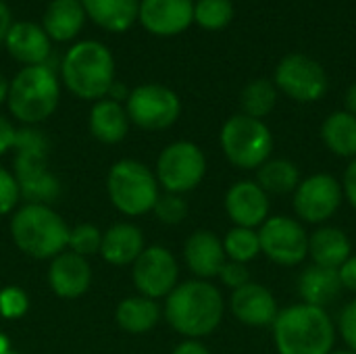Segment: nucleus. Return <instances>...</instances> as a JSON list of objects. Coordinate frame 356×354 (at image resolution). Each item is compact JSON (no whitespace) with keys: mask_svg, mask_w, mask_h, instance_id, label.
Masks as SVG:
<instances>
[{"mask_svg":"<svg viewBox=\"0 0 356 354\" xmlns=\"http://www.w3.org/2000/svg\"><path fill=\"white\" fill-rule=\"evenodd\" d=\"M271 332L277 354H330L338 340V325L327 309L305 303L280 309Z\"/></svg>","mask_w":356,"mask_h":354,"instance_id":"f257e3e1","label":"nucleus"},{"mask_svg":"<svg viewBox=\"0 0 356 354\" xmlns=\"http://www.w3.org/2000/svg\"><path fill=\"white\" fill-rule=\"evenodd\" d=\"M223 313V294L207 280L177 284L165 303V317L169 325L188 340H200L213 334L221 325Z\"/></svg>","mask_w":356,"mask_h":354,"instance_id":"f03ea898","label":"nucleus"},{"mask_svg":"<svg viewBox=\"0 0 356 354\" xmlns=\"http://www.w3.org/2000/svg\"><path fill=\"white\" fill-rule=\"evenodd\" d=\"M60 77L81 100H102L115 83V56L98 40L75 42L60 63Z\"/></svg>","mask_w":356,"mask_h":354,"instance_id":"7ed1b4c3","label":"nucleus"},{"mask_svg":"<svg viewBox=\"0 0 356 354\" xmlns=\"http://www.w3.org/2000/svg\"><path fill=\"white\" fill-rule=\"evenodd\" d=\"M15 179L19 184V194L29 204H46L58 198L60 184L48 171V140L35 127L17 129L15 140Z\"/></svg>","mask_w":356,"mask_h":354,"instance_id":"20e7f679","label":"nucleus"},{"mask_svg":"<svg viewBox=\"0 0 356 354\" xmlns=\"http://www.w3.org/2000/svg\"><path fill=\"white\" fill-rule=\"evenodd\" d=\"M58 100L60 83L48 65L23 67L8 81V111L17 121L25 125L46 121L56 111Z\"/></svg>","mask_w":356,"mask_h":354,"instance_id":"39448f33","label":"nucleus"},{"mask_svg":"<svg viewBox=\"0 0 356 354\" xmlns=\"http://www.w3.org/2000/svg\"><path fill=\"white\" fill-rule=\"evenodd\" d=\"M10 236L27 257L54 259L69 242V227L48 204H25L10 219Z\"/></svg>","mask_w":356,"mask_h":354,"instance_id":"423d86ee","label":"nucleus"},{"mask_svg":"<svg viewBox=\"0 0 356 354\" xmlns=\"http://www.w3.org/2000/svg\"><path fill=\"white\" fill-rule=\"evenodd\" d=\"M219 144L225 159L234 167L242 171H257L271 159L275 138L265 121L240 113L223 123Z\"/></svg>","mask_w":356,"mask_h":354,"instance_id":"0eeeda50","label":"nucleus"},{"mask_svg":"<svg viewBox=\"0 0 356 354\" xmlns=\"http://www.w3.org/2000/svg\"><path fill=\"white\" fill-rule=\"evenodd\" d=\"M106 188L111 202L129 217L152 211L159 200L156 175L146 165L131 159L119 161L111 167Z\"/></svg>","mask_w":356,"mask_h":354,"instance_id":"6e6552de","label":"nucleus"},{"mask_svg":"<svg viewBox=\"0 0 356 354\" xmlns=\"http://www.w3.org/2000/svg\"><path fill=\"white\" fill-rule=\"evenodd\" d=\"M261 255L280 267H298L309 259V232L288 215H271L259 230Z\"/></svg>","mask_w":356,"mask_h":354,"instance_id":"1a4fd4ad","label":"nucleus"},{"mask_svg":"<svg viewBox=\"0 0 356 354\" xmlns=\"http://www.w3.org/2000/svg\"><path fill=\"white\" fill-rule=\"evenodd\" d=\"M344 192L332 173H313L302 177L292 194L294 215L305 225H325L342 207Z\"/></svg>","mask_w":356,"mask_h":354,"instance_id":"9d476101","label":"nucleus"},{"mask_svg":"<svg viewBox=\"0 0 356 354\" xmlns=\"http://www.w3.org/2000/svg\"><path fill=\"white\" fill-rule=\"evenodd\" d=\"M207 175V156L194 142L169 144L156 161V182L171 194H186Z\"/></svg>","mask_w":356,"mask_h":354,"instance_id":"9b49d317","label":"nucleus"},{"mask_svg":"<svg viewBox=\"0 0 356 354\" xmlns=\"http://www.w3.org/2000/svg\"><path fill=\"white\" fill-rule=\"evenodd\" d=\"M127 117L134 125L161 131L171 127L181 115V100L179 96L161 83H142L134 88L125 100Z\"/></svg>","mask_w":356,"mask_h":354,"instance_id":"f8f14e48","label":"nucleus"},{"mask_svg":"<svg viewBox=\"0 0 356 354\" xmlns=\"http://www.w3.org/2000/svg\"><path fill=\"white\" fill-rule=\"evenodd\" d=\"M273 83L296 102H317L327 92V73L315 58L292 52L277 63Z\"/></svg>","mask_w":356,"mask_h":354,"instance_id":"ddd939ff","label":"nucleus"},{"mask_svg":"<svg viewBox=\"0 0 356 354\" xmlns=\"http://www.w3.org/2000/svg\"><path fill=\"white\" fill-rule=\"evenodd\" d=\"M179 280V267L171 250L163 246L144 248L134 263V284L146 298L169 296Z\"/></svg>","mask_w":356,"mask_h":354,"instance_id":"4468645a","label":"nucleus"},{"mask_svg":"<svg viewBox=\"0 0 356 354\" xmlns=\"http://www.w3.org/2000/svg\"><path fill=\"white\" fill-rule=\"evenodd\" d=\"M223 204L236 227L259 230L271 217V196L254 179H240L229 186Z\"/></svg>","mask_w":356,"mask_h":354,"instance_id":"2eb2a0df","label":"nucleus"},{"mask_svg":"<svg viewBox=\"0 0 356 354\" xmlns=\"http://www.w3.org/2000/svg\"><path fill=\"white\" fill-rule=\"evenodd\" d=\"M138 21L142 27L161 38L184 33L194 21L192 0H140Z\"/></svg>","mask_w":356,"mask_h":354,"instance_id":"dca6fc26","label":"nucleus"},{"mask_svg":"<svg viewBox=\"0 0 356 354\" xmlns=\"http://www.w3.org/2000/svg\"><path fill=\"white\" fill-rule=\"evenodd\" d=\"M229 311L242 325L271 328L280 313V305L275 294L267 286L248 282L246 286L232 292Z\"/></svg>","mask_w":356,"mask_h":354,"instance_id":"f3484780","label":"nucleus"},{"mask_svg":"<svg viewBox=\"0 0 356 354\" xmlns=\"http://www.w3.org/2000/svg\"><path fill=\"white\" fill-rule=\"evenodd\" d=\"M4 46L23 67L46 65L50 56V38L44 27L33 21H13L4 38Z\"/></svg>","mask_w":356,"mask_h":354,"instance_id":"a211bd4d","label":"nucleus"},{"mask_svg":"<svg viewBox=\"0 0 356 354\" xmlns=\"http://www.w3.org/2000/svg\"><path fill=\"white\" fill-rule=\"evenodd\" d=\"M184 259L188 269L198 280H213L219 275L227 257L223 250V240L209 230L194 232L184 244Z\"/></svg>","mask_w":356,"mask_h":354,"instance_id":"6ab92c4d","label":"nucleus"},{"mask_svg":"<svg viewBox=\"0 0 356 354\" xmlns=\"http://www.w3.org/2000/svg\"><path fill=\"white\" fill-rule=\"evenodd\" d=\"M48 282L60 298H79L90 288L92 269L83 257L75 252H60L52 259Z\"/></svg>","mask_w":356,"mask_h":354,"instance_id":"aec40b11","label":"nucleus"},{"mask_svg":"<svg viewBox=\"0 0 356 354\" xmlns=\"http://www.w3.org/2000/svg\"><path fill=\"white\" fill-rule=\"evenodd\" d=\"M350 255L353 242L344 230L325 223L309 234V259L313 265L338 271Z\"/></svg>","mask_w":356,"mask_h":354,"instance_id":"412c9836","label":"nucleus"},{"mask_svg":"<svg viewBox=\"0 0 356 354\" xmlns=\"http://www.w3.org/2000/svg\"><path fill=\"white\" fill-rule=\"evenodd\" d=\"M342 284L336 269H325L319 265H309L298 275V296L300 303L327 309L342 294Z\"/></svg>","mask_w":356,"mask_h":354,"instance_id":"4be33fe9","label":"nucleus"},{"mask_svg":"<svg viewBox=\"0 0 356 354\" xmlns=\"http://www.w3.org/2000/svg\"><path fill=\"white\" fill-rule=\"evenodd\" d=\"M86 10L79 0H50L42 15V27L54 42H71L86 23Z\"/></svg>","mask_w":356,"mask_h":354,"instance_id":"5701e85b","label":"nucleus"},{"mask_svg":"<svg viewBox=\"0 0 356 354\" xmlns=\"http://www.w3.org/2000/svg\"><path fill=\"white\" fill-rule=\"evenodd\" d=\"M86 17L111 33H123L138 21L140 0H79Z\"/></svg>","mask_w":356,"mask_h":354,"instance_id":"b1692460","label":"nucleus"},{"mask_svg":"<svg viewBox=\"0 0 356 354\" xmlns=\"http://www.w3.org/2000/svg\"><path fill=\"white\" fill-rule=\"evenodd\" d=\"M129 117L121 102L102 98L94 102L90 111V131L96 140L104 144H117L121 142L129 131Z\"/></svg>","mask_w":356,"mask_h":354,"instance_id":"393cba45","label":"nucleus"},{"mask_svg":"<svg viewBox=\"0 0 356 354\" xmlns=\"http://www.w3.org/2000/svg\"><path fill=\"white\" fill-rule=\"evenodd\" d=\"M144 250V236L140 227L131 223H117L106 234H102L100 252L111 265H129Z\"/></svg>","mask_w":356,"mask_h":354,"instance_id":"a878e982","label":"nucleus"},{"mask_svg":"<svg viewBox=\"0 0 356 354\" xmlns=\"http://www.w3.org/2000/svg\"><path fill=\"white\" fill-rule=\"evenodd\" d=\"M325 148L340 159H356V117L348 111H336L321 123Z\"/></svg>","mask_w":356,"mask_h":354,"instance_id":"bb28decb","label":"nucleus"},{"mask_svg":"<svg viewBox=\"0 0 356 354\" xmlns=\"http://www.w3.org/2000/svg\"><path fill=\"white\" fill-rule=\"evenodd\" d=\"M300 169L290 159H269L257 169V184L269 194V196H288L294 194V190L300 184Z\"/></svg>","mask_w":356,"mask_h":354,"instance_id":"cd10ccee","label":"nucleus"},{"mask_svg":"<svg viewBox=\"0 0 356 354\" xmlns=\"http://www.w3.org/2000/svg\"><path fill=\"white\" fill-rule=\"evenodd\" d=\"M117 323L123 332L129 334H146L150 332L159 319H161V309L152 298L146 296H131L119 303L117 307Z\"/></svg>","mask_w":356,"mask_h":354,"instance_id":"c85d7f7f","label":"nucleus"},{"mask_svg":"<svg viewBox=\"0 0 356 354\" xmlns=\"http://www.w3.org/2000/svg\"><path fill=\"white\" fill-rule=\"evenodd\" d=\"M277 104V88L271 79H254L246 83V88L240 94V106L242 115H248L252 119H265Z\"/></svg>","mask_w":356,"mask_h":354,"instance_id":"c756f323","label":"nucleus"},{"mask_svg":"<svg viewBox=\"0 0 356 354\" xmlns=\"http://www.w3.org/2000/svg\"><path fill=\"white\" fill-rule=\"evenodd\" d=\"M223 250L227 261H236L242 265H248L261 255V242L259 232L250 227H232L223 238Z\"/></svg>","mask_w":356,"mask_h":354,"instance_id":"7c9ffc66","label":"nucleus"},{"mask_svg":"<svg viewBox=\"0 0 356 354\" xmlns=\"http://www.w3.org/2000/svg\"><path fill=\"white\" fill-rule=\"evenodd\" d=\"M234 19L232 0H198L194 4V21L209 31L225 29Z\"/></svg>","mask_w":356,"mask_h":354,"instance_id":"2f4dec72","label":"nucleus"},{"mask_svg":"<svg viewBox=\"0 0 356 354\" xmlns=\"http://www.w3.org/2000/svg\"><path fill=\"white\" fill-rule=\"evenodd\" d=\"M67 246L71 248V252L79 255V257H90V255H96L100 252V246H102V234L96 225H90V223H83V225H77L73 230H69V242Z\"/></svg>","mask_w":356,"mask_h":354,"instance_id":"473e14b6","label":"nucleus"},{"mask_svg":"<svg viewBox=\"0 0 356 354\" xmlns=\"http://www.w3.org/2000/svg\"><path fill=\"white\" fill-rule=\"evenodd\" d=\"M152 211L159 217V221L167 225H177L188 217V202L184 200L181 194L165 192V194H159V200Z\"/></svg>","mask_w":356,"mask_h":354,"instance_id":"72a5a7b5","label":"nucleus"},{"mask_svg":"<svg viewBox=\"0 0 356 354\" xmlns=\"http://www.w3.org/2000/svg\"><path fill=\"white\" fill-rule=\"evenodd\" d=\"M27 313V296L21 288L8 286L0 292V315L6 319H19Z\"/></svg>","mask_w":356,"mask_h":354,"instance_id":"f704fd0d","label":"nucleus"},{"mask_svg":"<svg viewBox=\"0 0 356 354\" xmlns=\"http://www.w3.org/2000/svg\"><path fill=\"white\" fill-rule=\"evenodd\" d=\"M336 325H338V336H342L346 348L356 353V296L344 305Z\"/></svg>","mask_w":356,"mask_h":354,"instance_id":"c9c22d12","label":"nucleus"},{"mask_svg":"<svg viewBox=\"0 0 356 354\" xmlns=\"http://www.w3.org/2000/svg\"><path fill=\"white\" fill-rule=\"evenodd\" d=\"M19 196L21 194H19V184L15 175L0 167V217L10 213L17 207Z\"/></svg>","mask_w":356,"mask_h":354,"instance_id":"e433bc0d","label":"nucleus"},{"mask_svg":"<svg viewBox=\"0 0 356 354\" xmlns=\"http://www.w3.org/2000/svg\"><path fill=\"white\" fill-rule=\"evenodd\" d=\"M217 277H219L221 284L227 286L232 292L238 290V288H242V286H246L248 282H252V280H250L248 267L242 265V263H236V261H225V265L221 267V271H219Z\"/></svg>","mask_w":356,"mask_h":354,"instance_id":"4c0bfd02","label":"nucleus"},{"mask_svg":"<svg viewBox=\"0 0 356 354\" xmlns=\"http://www.w3.org/2000/svg\"><path fill=\"white\" fill-rule=\"evenodd\" d=\"M338 277H340L342 290H348V292L356 294V252H353L342 263V267L338 269Z\"/></svg>","mask_w":356,"mask_h":354,"instance_id":"58836bf2","label":"nucleus"},{"mask_svg":"<svg viewBox=\"0 0 356 354\" xmlns=\"http://www.w3.org/2000/svg\"><path fill=\"white\" fill-rule=\"evenodd\" d=\"M342 192H344V200L353 207L356 211V159H353L344 171V177H342Z\"/></svg>","mask_w":356,"mask_h":354,"instance_id":"ea45409f","label":"nucleus"},{"mask_svg":"<svg viewBox=\"0 0 356 354\" xmlns=\"http://www.w3.org/2000/svg\"><path fill=\"white\" fill-rule=\"evenodd\" d=\"M15 140H17V129H15V125H13L8 119H4V117L0 115V156H2L4 152H8L10 148H15Z\"/></svg>","mask_w":356,"mask_h":354,"instance_id":"a19ab883","label":"nucleus"},{"mask_svg":"<svg viewBox=\"0 0 356 354\" xmlns=\"http://www.w3.org/2000/svg\"><path fill=\"white\" fill-rule=\"evenodd\" d=\"M171 354H211L200 340H184Z\"/></svg>","mask_w":356,"mask_h":354,"instance_id":"79ce46f5","label":"nucleus"},{"mask_svg":"<svg viewBox=\"0 0 356 354\" xmlns=\"http://www.w3.org/2000/svg\"><path fill=\"white\" fill-rule=\"evenodd\" d=\"M13 25V15H10V8L4 0H0V44H4V38L8 33Z\"/></svg>","mask_w":356,"mask_h":354,"instance_id":"37998d69","label":"nucleus"},{"mask_svg":"<svg viewBox=\"0 0 356 354\" xmlns=\"http://www.w3.org/2000/svg\"><path fill=\"white\" fill-rule=\"evenodd\" d=\"M108 94H111V100H117V102H121V100H127V96H129V90H127L123 83L115 81V83L111 86Z\"/></svg>","mask_w":356,"mask_h":354,"instance_id":"c03bdc74","label":"nucleus"},{"mask_svg":"<svg viewBox=\"0 0 356 354\" xmlns=\"http://www.w3.org/2000/svg\"><path fill=\"white\" fill-rule=\"evenodd\" d=\"M344 104H346V111L353 113L356 117V81L346 90V98H344Z\"/></svg>","mask_w":356,"mask_h":354,"instance_id":"a18cd8bd","label":"nucleus"},{"mask_svg":"<svg viewBox=\"0 0 356 354\" xmlns=\"http://www.w3.org/2000/svg\"><path fill=\"white\" fill-rule=\"evenodd\" d=\"M6 98H8V79L0 73V104L6 102Z\"/></svg>","mask_w":356,"mask_h":354,"instance_id":"49530a36","label":"nucleus"},{"mask_svg":"<svg viewBox=\"0 0 356 354\" xmlns=\"http://www.w3.org/2000/svg\"><path fill=\"white\" fill-rule=\"evenodd\" d=\"M10 351V342L4 334H0V354H6Z\"/></svg>","mask_w":356,"mask_h":354,"instance_id":"de8ad7c7","label":"nucleus"},{"mask_svg":"<svg viewBox=\"0 0 356 354\" xmlns=\"http://www.w3.org/2000/svg\"><path fill=\"white\" fill-rule=\"evenodd\" d=\"M330 354H356V353H353V351H348V348L344 346V348H334V351H332V353H330Z\"/></svg>","mask_w":356,"mask_h":354,"instance_id":"09e8293b","label":"nucleus"},{"mask_svg":"<svg viewBox=\"0 0 356 354\" xmlns=\"http://www.w3.org/2000/svg\"><path fill=\"white\" fill-rule=\"evenodd\" d=\"M6 354H19V353H15V351H8V353Z\"/></svg>","mask_w":356,"mask_h":354,"instance_id":"8fccbe9b","label":"nucleus"}]
</instances>
